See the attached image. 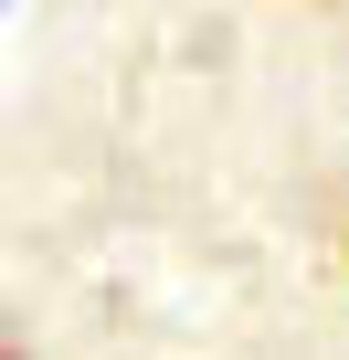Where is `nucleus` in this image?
Wrapping results in <instances>:
<instances>
[]
</instances>
